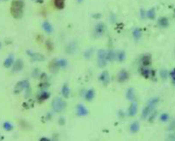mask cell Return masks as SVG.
<instances>
[{
  "instance_id": "obj_1",
  "label": "cell",
  "mask_w": 175,
  "mask_h": 141,
  "mask_svg": "<svg viewBox=\"0 0 175 141\" xmlns=\"http://www.w3.org/2000/svg\"><path fill=\"white\" fill-rule=\"evenodd\" d=\"M24 1L23 0H13L10 6V14L15 19H20L23 16Z\"/></svg>"
},
{
  "instance_id": "obj_2",
  "label": "cell",
  "mask_w": 175,
  "mask_h": 141,
  "mask_svg": "<svg viewBox=\"0 0 175 141\" xmlns=\"http://www.w3.org/2000/svg\"><path fill=\"white\" fill-rule=\"evenodd\" d=\"M158 102H159V99L157 98H153V99H150L148 102V105L145 106V108L142 111V116L143 119H146L150 114H151V113L153 112V109H154L155 106L158 103Z\"/></svg>"
},
{
  "instance_id": "obj_3",
  "label": "cell",
  "mask_w": 175,
  "mask_h": 141,
  "mask_svg": "<svg viewBox=\"0 0 175 141\" xmlns=\"http://www.w3.org/2000/svg\"><path fill=\"white\" fill-rule=\"evenodd\" d=\"M66 105H67L66 102L63 100L61 98L56 97L52 100V107L54 111L57 113H60L64 111L66 108Z\"/></svg>"
},
{
  "instance_id": "obj_4",
  "label": "cell",
  "mask_w": 175,
  "mask_h": 141,
  "mask_svg": "<svg viewBox=\"0 0 175 141\" xmlns=\"http://www.w3.org/2000/svg\"><path fill=\"white\" fill-rule=\"evenodd\" d=\"M98 58H99V61H98V64H99V67H105V65L107 64V52H106L104 50H100L98 53Z\"/></svg>"
},
{
  "instance_id": "obj_5",
  "label": "cell",
  "mask_w": 175,
  "mask_h": 141,
  "mask_svg": "<svg viewBox=\"0 0 175 141\" xmlns=\"http://www.w3.org/2000/svg\"><path fill=\"white\" fill-rule=\"evenodd\" d=\"M139 71H140L141 74L142 76L145 78V79H148V78L152 77L155 78V73L153 70H150L148 67H140L139 69Z\"/></svg>"
},
{
  "instance_id": "obj_6",
  "label": "cell",
  "mask_w": 175,
  "mask_h": 141,
  "mask_svg": "<svg viewBox=\"0 0 175 141\" xmlns=\"http://www.w3.org/2000/svg\"><path fill=\"white\" fill-rule=\"evenodd\" d=\"M60 64L59 61L58 59H53L52 61L49 63V69L50 72L53 74L58 73L60 69Z\"/></svg>"
},
{
  "instance_id": "obj_7",
  "label": "cell",
  "mask_w": 175,
  "mask_h": 141,
  "mask_svg": "<svg viewBox=\"0 0 175 141\" xmlns=\"http://www.w3.org/2000/svg\"><path fill=\"white\" fill-rule=\"evenodd\" d=\"M106 31V26L103 22H99L95 27L94 34L96 37H101L104 34Z\"/></svg>"
},
{
  "instance_id": "obj_8",
  "label": "cell",
  "mask_w": 175,
  "mask_h": 141,
  "mask_svg": "<svg viewBox=\"0 0 175 141\" xmlns=\"http://www.w3.org/2000/svg\"><path fill=\"white\" fill-rule=\"evenodd\" d=\"M28 85V83L27 81L24 80V81H21V82H19L17 84H16V86H15L14 88V93H20L22 90H23L25 88H27Z\"/></svg>"
},
{
  "instance_id": "obj_9",
  "label": "cell",
  "mask_w": 175,
  "mask_h": 141,
  "mask_svg": "<svg viewBox=\"0 0 175 141\" xmlns=\"http://www.w3.org/2000/svg\"><path fill=\"white\" fill-rule=\"evenodd\" d=\"M141 67H148L151 64V56L149 54H145L141 58Z\"/></svg>"
},
{
  "instance_id": "obj_10",
  "label": "cell",
  "mask_w": 175,
  "mask_h": 141,
  "mask_svg": "<svg viewBox=\"0 0 175 141\" xmlns=\"http://www.w3.org/2000/svg\"><path fill=\"white\" fill-rule=\"evenodd\" d=\"M129 79V74L127 73V71H126L125 70H122L119 72V75H118V81L119 82H125L127 79Z\"/></svg>"
},
{
  "instance_id": "obj_11",
  "label": "cell",
  "mask_w": 175,
  "mask_h": 141,
  "mask_svg": "<svg viewBox=\"0 0 175 141\" xmlns=\"http://www.w3.org/2000/svg\"><path fill=\"white\" fill-rule=\"evenodd\" d=\"M76 112L78 116H86V115L88 113V111H87V108H85V106H84L83 105H81V104H80V105H77Z\"/></svg>"
},
{
  "instance_id": "obj_12",
  "label": "cell",
  "mask_w": 175,
  "mask_h": 141,
  "mask_svg": "<svg viewBox=\"0 0 175 141\" xmlns=\"http://www.w3.org/2000/svg\"><path fill=\"white\" fill-rule=\"evenodd\" d=\"M23 61L20 59H17L13 66V72H19L23 69Z\"/></svg>"
},
{
  "instance_id": "obj_13",
  "label": "cell",
  "mask_w": 175,
  "mask_h": 141,
  "mask_svg": "<svg viewBox=\"0 0 175 141\" xmlns=\"http://www.w3.org/2000/svg\"><path fill=\"white\" fill-rule=\"evenodd\" d=\"M99 79H100V81L104 85H107V84H109V82H110V76H109L108 72H103L100 75V76H99Z\"/></svg>"
},
{
  "instance_id": "obj_14",
  "label": "cell",
  "mask_w": 175,
  "mask_h": 141,
  "mask_svg": "<svg viewBox=\"0 0 175 141\" xmlns=\"http://www.w3.org/2000/svg\"><path fill=\"white\" fill-rule=\"evenodd\" d=\"M136 113H137V104L136 102L133 101L131 105H130V108H129L128 114L129 116H133L136 114Z\"/></svg>"
},
{
  "instance_id": "obj_15",
  "label": "cell",
  "mask_w": 175,
  "mask_h": 141,
  "mask_svg": "<svg viewBox=\"0 0 175 141\" xmlns=\"http://www.w3.org/2000/svg\"><path fill=\"white\" fill-rule=\"evenodd\" d=\"M29 56H31L33 61H43L45 60V57L40 53H31Z\"/></svg>"
},
{
  "instance_id": "obj_16",
  "label": "cell",
  "mask_w": 175,
  "mask_h": 141,
  "mask_svg": "<svg viewBox=\"0 0 175 141\" xmlns=\"http://www.w3.org/2000/svg\"><path fill=\"white\" fill-rule=\"evenodd\" d=\"M158 24L162 28H166L169 25V22H168V19L166 17H161L158 20Z\"/></svg>"
},
{
  "instance_id": "obj_17",
  "label": "cell",
  "mask_w": 175,
  "mask_h": 141,
  "mask_svg": "<svg viewBox=\"0 0 175 141\" xmlns=\"http://www.w3.org/2000/svg\"><path fill=\"white\" fill-rule=\"evenodd\" d=\"M65 1L66 0H54V4L55 6L58 9H63L65 6Z\"/></svg>"
},
{
  "instance_id": "obj_18",
  "label": "cell",
  "mask_w": 175,
  "mask_h": 141,
  "mask_svg": "<svg viewBox=\"0 0 175 141\" xmlns=\"http://www.w3.org/2000/svg\"><path fill=\"white\" fill-rule=\"evenodd\" d=\"M127 98L130 101H133V99H135V93L133 91V90L132 88H129L127 91Z\"/></svg>"
},
{
  "instance_id": "obj_19",
  "label": "cell",
  "mask_w": 175,
  "mask_h": 141,
  "mask_svg": "<svg viewBox=\"0 0 175 141\" xmlns=\"http://www.w3.org/2000/svg\"><path fill=\"white\" fill-rule=\"evenodd\" d=\"M13 64V58L12 56L8 57L7 58H6L5 61L4 62V66L6 68H8V67H11Z\"/></svg>"
},
{
  "instance_id": "obj_20",
  "label": "cell",
  "mask_w": 175,
  "mask_h": 141,
  "mask_svg": "<svg viewBox=\"0 0 175 141\" xmlns=\"http://www.w3.org/2000/svg\"><path fill=\"white\" fill-rule=\"evenodd\" d=\"M95 96V92L93 89H90L86 93V99L87 101H91L93 100V99L94 98Z\"/></svg>"
},
{
  "instance_id": "obj_21",
  "label": "cell",
  "mask_w": 175,
  "mask_h": 141,
  "mask_svg": "<svg viewBox=\"0 0 175 141\" xmlns=\"http://www.w3.org/2000/svg\"><path fill=\"white\" fill-rule=\"evenodd\" d=\"M75 50H76V44H75V43H72V44H70L67 48V52L68 53H70V54L74 53Z\"/></svg>"
},
{
  "instance_id": "obj_22",
  "label": "cell",
  "mask_w": 175,
  "mask_h": 141,
  "mask_svg": "<svg viewBox=\"0 0 175 141\" xmlns=\"http://www.w3.org/2000/svg\"><path fill=\"white\" fill-rule=\"evenodd\" d=\"M139 129V124L138 122H134L130 125V131L132 132H137Z\"/></svg>"
},
{
  "instance_id": "obj_23",
  "label": "cell",
  "mask_w": 175,
  "mask_h": 141,
  "mask_svg": "<svg viewBox=\"0 0 175 141\" xmlns=\"http://www.w3.org/2000/svg\"><path fill=\"white\" fill-rule=\"evenodd\" d=\"M146 15L148 18L150 20H153L156 16V12H155L154 8H150L146 12Z\"/></svg>"
},
{
  "instance_id": "obj_24",
  "label": "cell",
  "mask_w": 175,
  "mask_h": 141,
  "mask_svg": "<svg viewBox=\"0 0 175 141\" xmlns=\"http://www.w3.org/2000/svg\"><path fill=\"white\" fill-rule=\"evenodd\" d=\"M116 58V53L114 52L113 51H109L107 53V61H113Z\"/></svg>"
},
{
  "instance_id": "obj_25",
  "label": "cell",
  "mask_w": 175,
  "mask_h": 141,
  "mask_svg": "<svg viewBox=\"0 0 175 141\" xmlns=\"http://www.w3.org/2000/svg\"><path fill=\"white\" fill-rule=\"evenodd\" d=\"M116 58L119 61H123L125 59V53L123 51H119L116 53Z\"/></svg>"
},
{
  "instance_id": "obj_26",
  "label": "cell",
  "mask_w": 175,
  "mask_h": 141,
  "mask_svg": "<svg viewBox=\"0 0 175 141\" xmlns=\"http://www.w3.org/2000/svg\"><path fill=\"white\" fill-rule=\"evenodd\" d=\"M62 94L65 98H67L70 95V88L67 85H65L62 88Z\"/></svg>"
},
{
  "instance_id": "obj_27",
  "label": "cell",
  "mask_w": 175,
  "mask_h": 141,
  "mask_svg": "<svg viewBox=\"0 0 175 141\" xmlns=\"http://www.w3.org/2000/svg\"><path fill=\"white\" fill-rule=\"evenodd\" d=\"M43 29L46 31V32H48V33H50V32L52 31V26H51L48 22H43Z\"/></svg>"
},
{
  "instance_id": "obj_28",
  "label": "cell",
  "mask_w": 175,
  "mask_h": 141,
  "mask_svg": "<svg viewBox=\"0 0 175 141\" xmlns=\"http://www.w3.org/2000/svg\"><path fill=\"white\" fill-rule=\"evenodd\" d=\"M133 37H134V38L139 39L141 37V35H142V31H141V29L135 28L133 32Z\"/></svg>"
},
{
  "instance_id": "obj_29",
  "label": "cell",
  "mask_w": 175,
  "mask_h": 141,
  "mask_svg": "<svg viewBox=\"0 0 175 141\" xmlns=\"http://www.w3.org/2000/svg\"><path fill=\"white\" fill-rule=\"evenodd\" d=\"M3 128H4V129L6 130V131H10L13 129V125H12L10 122H5L4 124H3Z\"/></svg>"
},
{
  "instance_id": "obj_30",
  "label": "cell",
  "mask_w": 175,
  "mask_h": 141,
  "mask_svg": "<svg viewBox=\"0 0 175 141\" xmlns=\"http://www.w3.org/2000/svg\"><path fill=\"white\" fill-rule=\"evenodd\" d=\"M49 97V93L48 92L45 91L40 95L38 99H39L40 101H44V100H46V99H48Z\"/></svg>"
},
{
  "instance_id": "obj_31",
  "label": "cell",
  "mask_w": 175,
  "mask_h": 141,
  "mask_svg": "<svg viewBox=\"0 0 175 141\" xmlns=\"http://www.w3.org/2000/svg\"><path fill=\"white\" fill-rule=\"evenodd\" d=\"M159 74H160V77L162 78V79H166L167 78H168V73L166 70H160V73H159Z\"/></svg>"
},
{
  "instance_id": "obj_32",
  "label": "cell",
  "mask_w": 175,
  "mask_h": 141,
  "mask_svg": "<svg viewBox=\"0 0 175 141\" xmlns=\"http://www.w3.org/2000/svg\"><path fill=\"white\" fill-rule=\"evenodd\" d=\"M168 117H169V116H168V113H162V114L160 116V119H161V121H162V122H166V121L168 119Z\"/></svg>"
},
{
  "instance_id": "obj_33",
  "label": "cell",
  "mask_w": 175,
  "mask_h": 141,
  "mask_svg": "<svg viewBox=\"0 0 175 141\" xmlns=\"http://www.w3.org/2000/svg\"><path fill=\"white\" fill-rule=\"evenodd\" d=\"M170 76H171V80H172L173 85L175 86V68L173 69V70L170 72Z\"/></svg>"
},
{
  "instance_id": "obj_34",
  "label": "cell",
  "mask_w": 175,
  "mask_h": 141,
  "mask_svg": "<svg viewBox=\"0 0 175 141\" xmlns=\"http://www.w3.org/2000/svg\"><path fill=\"white\" fill-rule=\"evenodd\" d=\"M58 61H59V64L61 67H65L67 65V61L65 59L58 60Z\"/></svg>"
},
{
  "instance_id": "obj_35",
  "label": "cell",
  "mask_w": 175,
  "mask_h": 141,
  "mask_svg": "<svg viewBox=\"0 0 175 141\" xmlns=\"http://www.w3.org/2000/svg\"><path fill=\"white\" fill-rule=\"evenodd\" d=\"M168 130H170V131H175V120L173 121V122L170 124L169 127H168Z\"/></svg>"
},
{
  "instance_id": "obj_36",
  "label": "cell",
  "mask_w": 175,
  "mask_h": 141,
  "mask_svg": "<svg viewBox=\"0 0 175 141\" xmlns=\"http://www.w3.org/2000/svg\"><path fill=\"white\" fill-rule=\"evenodd\" d=\"M167 141H175V134H171L167 138Z\"/></svg>"
},
{
  "instance_id": "obj_37",
  "label": "cell",
  "mask_w": 175,
  "mask_h": 141,
  "mask_svg": "<svg viewBox=\"0 0 175 141\" xmlns=\"http://www.w3.org/2000/svg\"><path fill=\"white\" fill-rule=\"evenodd\" d=\"M91 55H92V50H87V51L85 52V57L87 58H90V57L91 56Z\"/></svg>"
},
{
  "instance_id": "obj_38",
  "label": "cell",
  "mask_w": 175,
  "mask_h": 141,
  "mask_svg": "<svg viewBox=\"0 0 175 141\" xmlns=\"http://www.w3.org/2000/svg\"><path fill=\"white\" fill-rule=\"evenodd\" d=\"M140 14L141 16H142V17H144V15H146V12H145V10H143V9H142V10H140Z\"/></svg>"
},
{
  "instance_id": "obj_39",
  "label": "cell",
  "mask_w": 175,
  "mask_h": 141,
  "mask_svg": "<svg viewBox=\"0 0 175 141\" xmlns=\"http://www.w3.org/2000/svg\"><path fill=\"white\" fill-rule=\"evenodd\" d=\"M40 141H50V140H49V139L46 138V137H43L42 139H41Z\"/></svg>"
},
{
  "instance_id": "obj_40",
  "label": "cell",
  "mask_w": 175,
  "mask_h": 141,
  "mask_svg": "<svg viewBox=\"0 0 175 141\" xmlns=\"http://www.w3.org/2000/svg\"><path fill=\"white\" fill-rule=\"evenodd\" d=\"M82 1H83V0H78V2H82Z\"/></svg>"
},
{
  "instance_id": "obj_41",
  "label": "cell",
  "mask_w": 175,
  "mask_h": 141,
  "mask_svg": "<svg viewBox=\"0 0 175 141\" xmlns=\"http://www.w3.org/2000/svg\"><path fill=\"white\" fill-rule=\"evenodd\" d=\"M1 136H0V141H1Z\"/></svg>"
},
{
  "instance_id": "obj_42",
  "label": "cell",
  "mask_w": 175,
  "mask_h": 141,
  "mask_svg": "<svg viewBox=\"0 0 175 141\" xmlns=\"http://www.w3.org/2000/svg\"><path fill=\"white\" fill-rule=\"evenodd\" d=\"M0 46H1V44H0Z\"/></svg>"
},
{
  "instance_id": "obj_43",
  "label": "cell",
  "mask_w": 175,
  "mask_h": 141,
  "mask_svg": "<svg viewBox=\"0 0 175 141\" xmlns=\"http://www.w3.org/2000/svg\"><path fill=\"white\" fill-rule=\"evenodd\" d=\"M174 14H175V10H174Z\"/></svg>"
},
{
  "instance_id": "obj_44",
  "label": "cell",
  "mask_w": 175,
  "mask_h": 141,
  "mask_svg": "<svg viewBox=\"0 0 175 141\" xmlns=\"http://www.w3.org/2000/svg\"><path fill=\"white\" fill-rule=\"evenodd\" d=\"M0 1H2V0H0Z\"/></svg>"
}]
</instances>
